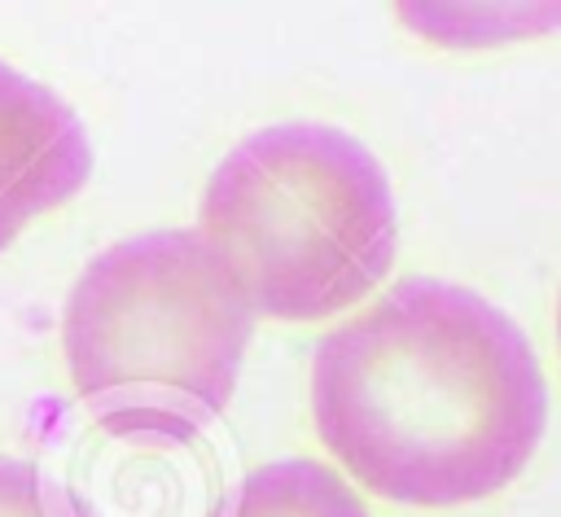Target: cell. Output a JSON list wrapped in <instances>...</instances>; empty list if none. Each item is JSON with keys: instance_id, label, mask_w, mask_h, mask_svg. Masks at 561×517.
<instances>
[{"instance_id": "6da1fadb", "label": "cell", "mask_w": 561, "mask_h": 517, "mask_svg": "<svg viewBox=\"0 0 561 517\" xmlns=\"http://www.w3.org/2000/svg\"><path fill=\"white\" fill-rule=\"evenodd\" d=\"M311 425L373 495L451 508L504 491L548 425L526 333L482 294L403 276L311 355Z\"/></svg>"}, {"instance_id": "52a82bcc", "label": "cell", "mask_w": 561, "mask_h": 517, "mask_svg": "<svg viewBox=\"0 0 561 517\" xmlns=\"http://www.w3.org/2000/svg\"><path fill=\"white\" fill-rule=\"evenodd\" d=\"M557 337H561V302H557Z\"/></svg>"}, {"instance_id": "5b68a950", "label": "cell", "mask_w": 561, "mask_h": 517, "mask_svg": "<svg viewBox=\"0 0 561 517\" xmlns=\"http://www.w3.org/2000/svg\"><path fill=\"white\" fill-rule=\"evenodd\" d=\"M210 517H368V504L333 464L289 456L232 482Z\"/></svg>"}, {"instance_id": "3957f363", "label": "cell", "mask_w": 561, "mask_h": 517, "mask_svg": "<svg viewBox=\"0 0 561 517\" xmlns=\"http://www.w3.org/2000/svg\"><path fill=\"white\" fill-rule=\"evenodd\" d=\"M197 232L237 276L254 315L324 320L368 298L394 263V193L355 136L272 123L224 153Z\"/></svg>"}, {"instance_id": "7a4b0ae2", "label": "cell", "mask_w": 561, "mask_h": 517, "mask_svg": "<svg viewBox=\"0 0 561 517\" xmlns=\"http://www.w3.org/2000/svg\"><path fill=\"white\" fill-rule=\"evenodd\" d=\"M254 307L197 228L105 245L75 280L61 346L75 394L114 438L188 443L232 399Z\"/></svg>"}, {"instance_id": "8992f818", "label": "cell", "mask_w": 561, "mask_h": 517, "mask_svg": "<svg viewBox=\"0 0 561 517\" xmlns=\"http://www.w3.org/2000/svg\"><path fill=\"white\" fill-rule=\"evenodd\" d=\"M0 517H75V504L39 464L0 456Z\"/></svg>"}, {"instance_id": "277c9868", "label": "cell", "mask_w": 561, "mask_h": 517, "mask_svg": "<svg viewBox=\"0 0 561 517\" xmlns=\"http://www.w3.org/2000/svg\"><path fill=\"white\" fill-rule=\"evenodd\" d=\"M92 175V145L79 114L44 83L0 61V250L70 202Z\"/></svg>"}]
</instances>
